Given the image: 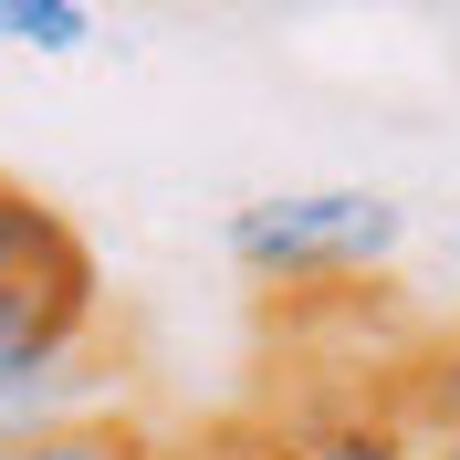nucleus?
<instances>
[{
	"mask_svg": "<svg viewBox=\"0 0 460 460\" xmlns=\"http://www.w3.org/2000/svg\"><path fill=\"white\" fill-rule=\"evenodd\" d=\"M252 460H419V439H408L376 398H345V408H304V419H261Z\"/></svg>",
	"mask_w": 460,
	"mask_h": 460,
	"instance_id": "nucleus-3",
	"label": "nucleus"
},
{
	"mask_svg": "<svg viewBox=\"0 0 460 460\" xmlns=\"http://www.w3.org/2000/svg\"><path fill=\"white\" fill-rule=\"evenodd\" d=\"M408 252V209L387 189H272V199L230 209V261L261 293H324L367 283Z\"/></svg>",
	"mask_w": 460,
	"mask_h": 460,
	"instance_id": "nucleus-1",
	"label": "nucleus"
},
{
	"mask_svg": "<svg viewBox=\"0 0 460 460\" xmlns=\"http://www.w3.org/2000/svg\"><path fill=\"white\" fill-rule=\"evenodd\" d=\"M376 408H387L408 439L460 429V335H439V345H429V356H419L408 376H387V387H376Z\"/></svg>",
	"mask_w": 460,
	"mask_h": 460,
	"instance_id": "nucleus-5",
	"label": "nucleus"
},
{
	"mask_svg": "<svg viewBox=\"0 0 460 460\" xmlns=\"http://www.w3.org/2000/svg\"><path fill=\"white\" fill-rule=\"evenodd\" d=\"M450 272H460V220H450Z\"/></svg>",
	"mask_w": 460,
	"mask_h": 460,
	"instance_id": "nucleus-9",
	"label": "nucleus"
},
{
	"mask_svg": "<svg viewBox=\"0 0 460 460\" xmlns=\"http://www.w3.org/2000/svg\"><path fill=\"white\" fill-rule=\"evenodd\" d=\"M419 460H460V429H429V439H419Z\"/></svg>",
	"mask_w": 460,
	"mask_h": 460,
	"instance_id": "nucleus-8",
	"label": "nucleus"
},
{
	"mask_svg": "<svg viewBox=\"0 0 460 460\" xmlns=\"http://www.w3.org/2000/svg\"><path fill=\"white\" fill-rule=\"evenodd\" d=\"M0 42H22V53H84L94 42V11L84 0H0Z\"/></svg>",
	"mask_w": 460,
	"mask_h": 460,
	"instance_id": "nucleus-7",
	"label": "nucleus"
},
{
	"mask_svg": "<svg viewBox=\"0 0 460 460\" xmlns=\"http://www.w3.org/2000/svg\"><path fill=\"white\" fill-rule=\"evenodd\" d=\"M63 241H84V230L63 220V209H53V199H31L22 178L0 168V272H22V261H53V252H63Z\"/></svg>",
	"mask_w": 460,
	"mask_h": 460,
	"instance_id": "nucleus-6",
	"label": "nucleus"
},
{
	"mask_svg": "<svg viewBox=\"0 0 460 460\" xmlns=\"http://www.w3.org/2000/svg\"><path fill=\"white\" fill-rule=\"evenodd\" d=\"M105 335V283H94V252L63 241L53 261H22L0 272V376L42 367V356H74V345Z\"/></svg>",
	"mask_w": 460,
	"mask_h": 460,
	"instance_id": "nucleus-2",
	"label": "nucleus"
},
{
	"mask_svg": "<svg viewBox=\"0 0 460 460\" xmlns=\"http://www.w3.org/2000/svg\"><path fill=\"white\" fill-rule=\"evenodd\" d=\"M11 460H157V429L126 419V408H84V419H53V429L11 439Z\"/></svg>",
	"mask_w": 460,
	"mask_h": 460,
	"instance_id": "nucleus-4",
	"label": "nucleus"
}]
</instances>
